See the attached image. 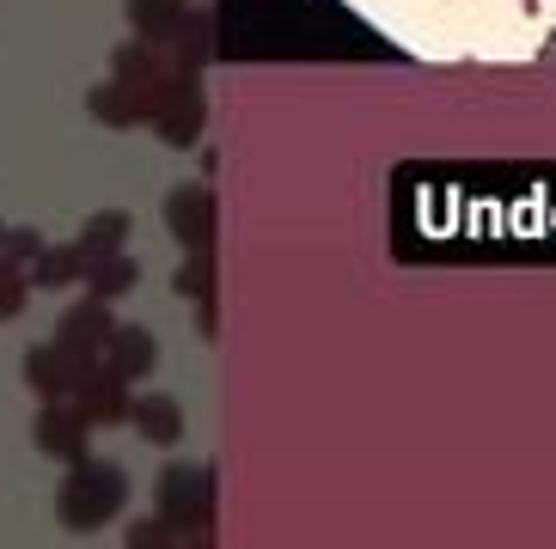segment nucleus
<instances>
[{"label":"nucleus","instance_id":"423d86ee","mask_svg":"<svg viewBox=\"0 0 556 549\" xmlns=\"http://www.w3.org/2000/svg\"><path fill=\"white\" fill-rule=\"evenodd\" d=\"M165 227H172V239H178L184 251H208V239H214V195L202 190V183L172 190L165 195Z\"/></svg>","mask_w":556,"mask_h":549},{"label":"nucleus","instance_id":"1a4fd4ad","mask_svg":"<svg viewBox=\"0 0 556 549\" xmlns=\"http://www.w3.org/2000/svg\"><path fill=\"white\" fill-rule=\"evenodd\" d=\"M86 111L99 116V123H111V129H135V123L153 111V86L104 80V86H92V92H86Z\"/></svg>","mask_w":556,"mask_h":549},{"label":"nucleus","instance_id":"412c9836","mask_svg":"<svg viewBox=\"0 0 556 549\" xmlns=\"http://www.w3.org/2000/svg\"><path fill=\"white\" fill-rule=\"evenodd\" d=\"M172 537V519H141V525H129V544H165Z\"/></svg>","mask_w":556,"mask_h":549},{"label":"nucleus","instance_id":"9b49d317","mask_svg":"<svg viewBox=\"0 0 556 549\" xmlns=\"http://www.w3.org/2000/svg\"><path fill=\"white\" fill-rule=\"evenodd\" d=\"M104 360H111V367L123 372V379H148L153 360H160V348H153L148 330H135V323H116L111 342H104Z\"/></svg>","mask_w":556,"mask_h":549},{"label":"nucleus","instance_id":"39448f33","mask_svg":"<svg viewBox=\"0 0 556 549\" xmlns=\"http://www.w3.org/2000/svg\"><path fill=\"white\" fill-rule=\"evenodd\" d=\"M111 299H99V293H86L80 306L62 318V330H55V342H62L67 355L80 360V367H92V360H104V342H111Z\"/></svg>","mask_w":556,"mask_h":549},{"label":"nucleus","instance_id":"f8f14e48","mask_svg":"<svg viewBox=\"0 0 556 549\" xmlns=\"http://www.w3.org/2000/svg\"><path fill=\"white\" fill-rule=\"evenodd\" d=\"M86 251L80 244H43V257L31 263V288H74V281H86Z\"/></svg>","mask_w":556,"mask_h":549},{"label":"nucleus","instance_id":"0eeeda50","mask_svg":"<svg viewBox=\"0 0 556 549\" xmlns=\"http://www.w3.org/2000/svg\"><path fill=\"white\" fill-rule=\"evenodd\" d=\"M86 446H92V421L80 409H67V397L62 404H43V416H37V452L62 458V464H80Z\"/></svg>","mask_w":556,"mask_h":549},{"label":"nucleus","instance_id":"2eb2a0df","mask_svg":"<svg viewBox=\"0 0 556 549\" xmlns=\"http://www.w3.org/2000/svg\"><path fill=\"white\" fill-rule=\"evenodd\" d=\"M208 13H184L178 25H172V37H165V43L178 49V74H190V67L202 62V55H208Z\"/></svg>","mask_w":556,"mask_h":549},{"label":"nucleus","instance_id":"a211bd4d","mask_svg":"<svg viewBox=\"0 0 556 549\" xmlns=\"http://www.w3.org/2000/svg\"><path fill=\"white\" fill-rule=\"evenodd\" d=\"M25 299H31V269L0 251V323L18 318V311H25Z\"/></svg>","mask_w":556,"mask_h":549},{"label":"nucleus","instance_id":"6ab92c4d","mask_svg":"<svg viewBox=\"0 0 556 549\" xmlns=\"http://www.w3.org/2000/svg\"><path fill=\"white\" fill-rule=\"evenodd\" d=\"M172 288H178L184 299H208V293H214V263H208V251H190Z\"/></svg>","mask_w":556,"mask_h":549},{"label":"nucleus","instance_id":"9d476101","mask_svg":"<svg viewBox=\"0 0 556 549\" xmlns=\"http://www.w3.org/2000/svg\"><path fill=\"white\" fill-rule=\"evenodd\" d=\"M129 421H135V434L148 439V446H178V439H184V404H178V397H165V391L135 397Z\"/></svg>","mask_w":556,"mask_h":549},{"label":"nucleus","instance_id":"aec40b11","mask_svg":"<svg viewBox=\"0 0 556 549\" xmlns=\"http://www.w3.org/2000/svg\"><path fill=\"white\" fill-rule=\"evenodd\" d=\"M0 251H7L13 263H37L43 257V239H37L31 227H13V232H0Z\"/></svg>","mask_w":556,"mask_h":549},{"label":"nucleus","instance_id":"f03ea898","mask_svg":"<svg viewBox=\"0 0 556 549\" xmlns=\"http://www.w3.org/2000/svg\"><path fill=\"white\" fill-rule=\"evenodd\" d=\"M148 123L160 129L165 146H190V141H197V135H202V92H197V80H190V74H178V80L153 86Z\"/></svg>","mask_w":556,"mask_h":549},{"label":"nucleus","instance_id":"f3484780","mask_svg":"<svg viewBox=\"0 0 556 549\" xmlns=\"http://www.w3.org/2000/svg\"><path fill=\"white\" fill-rule=\"evenodd\" d=\"M111 74L129 86H160V55H153V43L141 37V43H123L111 55Z\"/></svg>","mask_w":556,"mask_h":549},{"label":"nucleus","instance_id":"20e7f679","mask_svg":"<svg viewBox=\"0 0 556 549\" xmlns=\"http://www.w3.org/2000/svg\"><path fill=\"white\" fill-rule=\"evenodd\" d=\"M160 513L172 519V525H208L214 513V483H208V470L197 464H172L160 476Z\"/></svg>","mask_w":556,"mask_h":549},{"label":"nucleus","instance_id":"f257e3e1","mask_svg":"<svg viewBox=\"0 0 556 549\" xmlns=\"http://www.w3.org/2000/svg\"><path fill=\"white\" fill-rule=\"evenodd\" d=\"M123 501H129L123 464H104V458L86 452L80 464H74V476L62 483V495H55V513H62L67 532H99L104 519L123 513Z\"/></svg>","mask_w":556,"mask_h":549},{"label":"nucleus","instance_id":"ddd939ff","mask_svg":"<svg viewBox=\"0 0 556 549\" xmlns=\"http://www.w3.org/2000/svg\"><path fill=\"white\" fill-rule=\"evenodd\" d=\"M141 281L129 251H111V257H92L86 263V293H99V299H123V293Z\"/></svg>","mask_w":556,"mask_h":549},{"label":"nucleus","instance_id":"7ed1b4c3","mask_svg":"<svg viewBox=\"0 0 556 549\" xmlns=\"http://www.w3.org/2000/svg\"><path fill=\"white\" fill-rule=\"evenodd\" d=\"M129 379L111 367V360H92V367H80V379H74V409H80L92 427H111V421H129Z\"/></svg>","mask_w":556,"mask_h":549},{"label":"nucleus","instance_id":"dca6fc26","mask_svg":"<svg viewBox=\"0 0 556 549\" xmlns=\"http://www.w3.org/2000/svg\"><path fill=\"white\" fill-rule=\"evenodd\" d=\"M129 18H135V31L148 37V43H165L172 25L184 18V0H129Z\"/></svg>","mask_w":556,"mask_h":549},{"label":"nucleus","instance_id":"4468645a","mask_svg":"<svg viewBox=\"0 0 556 549\" xmlns=\"http://www.w3.org/2000/svg\"><path fill=\"white\" fill-rule=\"evenodd\" d=\"M129 227H135V220L123 208H104V214H92V220H86L74 244H80L86 257H111V251H123V244H129Z\"/></svg>","mask_w":556,"mask_h":549},{"label":"nucleus","instance_id":"6e6552de","mask_svg":"<svg viewBox=\"0 0 556 549\" xmlns=\"http://www.w3.org/2000/svg\"><path fill=\"white\" fill-rule=\"evenodd\" d=\"M74 379H80V360L67 355L62 342H43V348H31V355H25V385H31L43 404L74 397Z\"/></svg>","mask_w":556,"mask_h":549}]
</instances>
